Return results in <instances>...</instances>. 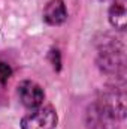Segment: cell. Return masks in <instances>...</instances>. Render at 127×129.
<instances>
[{
	"instance_id": "8992f818",
	"label": "cell",
	"mask_w": 127,
	"mask_h": 129,
	"mask_svg": "<svg viewBox=\"0 0 127 129\" xmlns=\"http://www.w3.org/2000/svg\"><path fill=\"white\" fill-rule=\"evenodd\" d=\"M109 23L117 30H124L127 26L126 0H114L109 8Z\"/></svg>"
},
{
	"instance_id": "6da1fadb",
	"label": "cell",
	"mask_w": 127,
	"mask_h": 129,
	"mask_svg": "<svg viewBox=\"0 0 127 129\" xmlns=\"http://www.w3.org/2000/svg\"><path fill=\"white\" fill-rule=\"evenodd\" d=\"M126 114V95L124 90L112 89L87 108L85 123L88 129H118L120 120Z\"/></svg>"
},
{
	"instance_id": "277c9868",
	"label": "cell",
	"mask_w": 127,
	"mask_h": 129,
	"mask_svg": "<svg viewBox=\"0 0 127 129\" xmlns=\"http://www.w3.org/2000/svg\"><path fill=\"white\" fill-rule=\"evenodd\" d=\"M18 96L24 107L33 110V108H37L42 105V102L45 99V93H43V89L37 83L26 80L18 86Z\"/></svg>"
},
{
	"instance_id": "3957f363",
	"label": "cell",
	"mask_w": 127,
	"mask_h": 129,
	"mask_svg": "<svg viewBox=\"0 0 127 129\" xmlns=\"http://www.w3.org/2000/svg\"><path fill=\"white\" fill-rule=\"evenodd\" d=\"M57 113L52 107H37L27 113L21 120L23 129H55Z\"/></svg>"
},
{
	"instance_id": "52a82bcc",
	"label": "cell",
	"mask_w": 127,
	"mask_h": 129,
	"mask_svg": "<svg viewBox=\"0 0 127 129\" xmlns=\"http://www.w3.org/2000/svg\"><path fill=\"white\" fill-rule=\"evenodd\" d=\"M11 74H12V71H11V68H9L8 64L0 63V81H2V83H6L8 78L11 77Z\"/></svg>"
},
{
	"instance_id": "7a4b0ae2",
	"label": "cell",
	"mask_w": 127,
	"mask_h": 129,
	"mask_svg": "<svg viewBox=\"0 0 127 129\" xmlns=\"http://www.w3.org/2000/svg\"><path fill=\"white\" fill-rule=\"evenodd\" d=\"M97 63L100 69L106 74H114L115 77L123 78L126 71V57H124V47L114 42H105L99 48Z\"/></svg>"
},
{
	"instance_id": "5b68a950",
	"label": "cell",
	"mask_w": 127,
	"mask_h": 129,
	"mask_svg": "<svg viewBox=\"0 0 127 129\" xmlns=\"http://www.w3.org/2000/svg\"><path fill=\"white\" fill-rule=\"evenodd\" d=\"M43 20L49 26H60L67 20V9L63 0H51L43 9Z\"/></svg>"
},
{
	"instance_id": "ba28073f",
	"label": "cell",
	"mask_w": 127,
	"mask_h": 129,
	"mask_svg": "<svg viewBox=\"0 0 127 129\" xmlns=\"http://www.w3.org/2000/svg\"><path fill=\"white\" fill-rule=\"evenodd\" d=\"M103 2H106V0H103ZM112 2H114V0H112Z\"/></svg>"
}]
</instances>
